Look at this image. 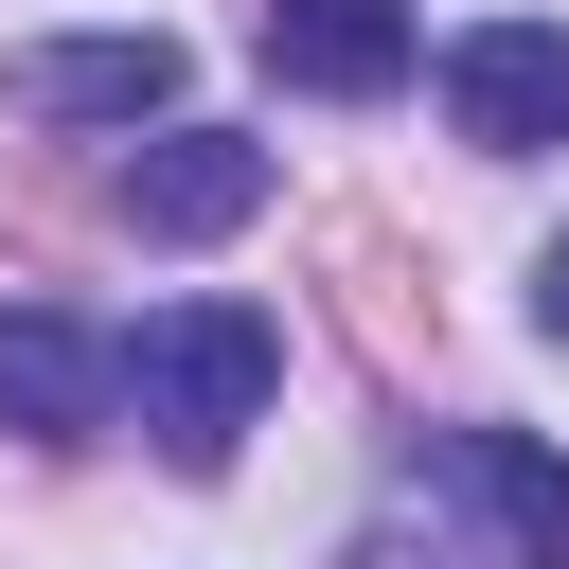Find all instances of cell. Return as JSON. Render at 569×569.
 <instances>
[{
	"mask_svg": "<svg viewBox=\"0 0 569 569\" xmlns=\"http://www.w3.org/2000/svg\"><path fill=\"white\" fill-rule=\"evenodd\" d=\"M267 391H284V320H267V302H160V320L124 338V409L160 427L178 480H213V462L267 427Z\"/></svg>",
	"mask_w": 569,
	"mask_h": 569,
	"instance_id": "obj_1",
	"label": "cell"
},
{
	"mask_svg": "<svg viewBox=\"0 0 569 569\" xmlns=\"http://www.w3.org/2000/svg\"><path fill=\"white\" fill-rule=\"evenodd\" d=\"M445 124L480 160H551L569 142V18H462L445 36Z\"/></svg>",
	"mask_w": 569,
	"mask_h": 569,
	"instance_id": "obj_2",
	"label": "cell"
},
{
	"mask_svg": "<svg viewBox=\"0 0 569 569\" xmlns=\"http://www.w3.org/2000/svg\"><path fill=\"white\" fill-rule=\"evenodd\" d=\"M267 213V142H231V124H160L142 160H124V231L142 249H213V231H249Z\"/></svg>",
	"mask_w": 569,
	"mask_h": 569,
	"instance_id": "obj_3",
	"label": "cell"
},
{
	"mask_svg": "<svg viewBox=\"0 0 569 569\" xmlns=\"http://www.w3.org/2000/svg\"><path fill=\"white\" fill-rule=\"evenodd\" d=\"M267 71L320 89V107H391L427 71V18L409 0H267Z\"/></svg>",
	"mask_w": 569,
	"mask_h": 569,
	"instance_id": "obj_4",
	"label": "cell"
},
{
	"mask_svg": "<svg viewBox=\"0 0 569 569\" xmlns=\"http://www.w3.org/2000/svg\"><path fill=\"white\" fill-rule=\"evenodd\" d=\"M124 409V356L89 338V320H53V302H0V427H36V445H89Z\"/></svg>",
	"mask_w": 569,
	"mask_h": 569,
	"instance_id": "obj_5",
	"label": "cell"
},
{
	"mask_svg": "<svg viewBox=\"0 0 569 569\" xmlns=\"http://www.w3.org/2000/svg\"><path fill=\"white\" fill-rule=\"evenodd\" d=\"M18 107L36 124H160L178 107V36H36L18 53Z\"/></svg>",
	"mask_w": 569,
	"mask_h": 569,
	"instance_id": "obj_6",
	"label": "cell"
},
{
	"mask_svg": "<svg viewBox=\"0 0 569 569\" xmlns=\"http://www.w3.org/2000/svg\"><path fill=\"white\" fill-rule=\"evenodd\" d=\"M445 480L498 516V551H516V569H569V462H551L533 427H462V445H445Z\"/></svg>",
	"mask_w": 569,
	"mask_h": 569,
	"instance_id": "obj_7",
	"label": "cell"
},
{
	"mask_svg": "<svg viewBox=\"0 0 569 569\" xmlns=\"http://www.w3.org/2000/svg\"><path fill=\"white\" fill-rule=\"evenodd\" d=\"M533 338H569V231L533 249Z\"/></svg>",
	"mask_w": 569,
	"mask_h": 569,
	"instance_id": "obj_8",
	"label": "cell"
}]
</instances>
